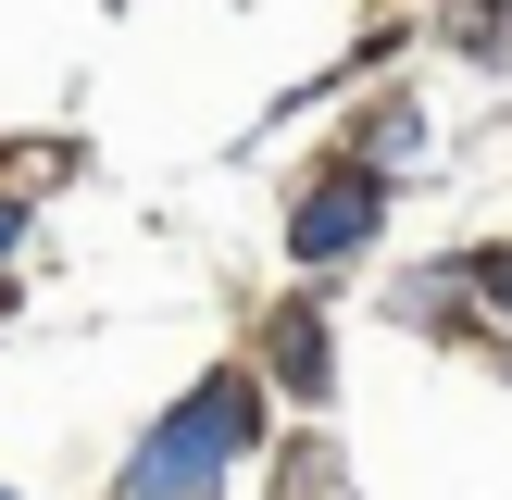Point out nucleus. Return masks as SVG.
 Wrapping results in <instances>:
<instances>
[{
	"mask_svg": "<svg viewBox=\"0 0 512 500\" xmlns=\"http://www.w3.org/2000/svg\"><path fill=\"white\" fill-rule=\"evenodd\" d=\"M375 200H388V188H375V163H350V175H325V188L313 200H300V263H350V250H363L375 238Z\"/></svg>",
	"mask_w": 512,
	"mask_h": 500,
	"instance_id": "2",
	"label": "nucleus"
},
{
	"mask_svg": "<svg viewBox=\"0 0 512 500\" xmlns=\"http://www.w3.org/2000/svg\"><path fill=\"white\" fill-rule=\"evenodd\" d=\"M13 238H25V213H13V200H0V250H13Z\"/></svg>",
	"mask_w": 512,
	"mask_h": 500,
	"instance_id": "4",
	"label": "nucleus"
},
{
	"mask_svg": "<svg viewBox=\"0 0 512 500\" xmlns=\"http://www.w3.org/2000/svg\"><path fill=\"white\" fill-rule=\"evenodd\" d=\"M275 375H288V388H325V338H313V313L275 325Z\"/></svg>",
	"mask_w": 512,
	"mask_h": 500,
	"instance_id": "3",
	"label": "nucleus"
},
{
	"mask_svg": "<svg viewBox=\"0 0 512 500\" xmlns=\"http://www.w3.org/2000/svg\"><path fill=\"white\" fill-rule=\"evenodd\" d=\"M250 425H263L250 375H200V388L175 400L163 425H150V450L125 463V488H113V500H200V488H213V475L250 450Z\"/></svg>",
	"mask_w": 512,
	"mask_h": 500,
	"instance_id": "1",
	"label": "nucleus"
}]
</instances>
